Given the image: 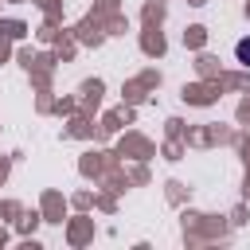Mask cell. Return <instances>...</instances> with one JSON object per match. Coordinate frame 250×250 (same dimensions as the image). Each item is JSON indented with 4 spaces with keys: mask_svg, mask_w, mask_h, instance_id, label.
I'll list each match as a JSON object with an SVG mask.
<instances>
[{
    "mask_svg": "<svg viewBox=\"0 0 250 250\" xmlns=\"http://www.w3.org/2000/svg\"><path fill=\"white\" fill-rule=\"evenodd\" d=\"M234 59L250 66V39H238V43H234Z\"/></svg>",
    "mask_w": 250,
    "mask_h": 250,
    "instance_id": "cell-1",
    "label": "cell"
}]
</instances>
